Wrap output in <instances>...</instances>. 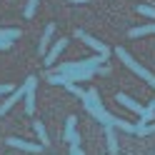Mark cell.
<instances>
[{"instance_id":"cell-17","label":"cell","mask_w":155,"mask_h":155,"mask_svg":"<svg viewBox=\"0 0 155 155\" xmlns=\"http://www.w3.org/2000/svg\"><path fill=\"white\" fill-rule=\"evenodd\" d=\"M133 133H138V135H150V133H155V123H153V125H135Z\"/></svg>"},{"instance_id":"cell-10","label":"cell","mask_w":155,"mask_h":155,"mask_svg":"<svg viewBox=\"0 0 155 155\" xmlns=\"http://www.w3.org/2000/svg\"><path fill=\"white\" fill-rule=\"evenodd\" d=\"M105 138H108V150L113 153V155H118V133H115V128L113 125H105Z\"/></svg>"},{"instance_id":"cell-11","label":"cell","mask_w":155,"mask_h":155,"mask_svg":"<svg viewBox=\"0 0 155 155\" xmlns=\"http://www.w3.org/2000/svg\"><path fill=\"white\" fill-rule=\"evenodd\" d=\"M53 33H55V25H53V23H50V25H45V33H43V38H40V45H38V53H40V55L48 53V45H50Z\"/></svg>"},{"instance_id":"cell-15","label":"cell","mask_w":155,"mask_h":155,"mask_svg":"<svg viewBox=\"0 0 155 155\" xmlns=\"http://www.w3.org/2000/svg\"><path fill=\"white\" fill-rule=\"evenodd\" d=\"M153 118H155V98L148 103V108H145V113L140 115V123H138V125H148Z\"/></svg>"},{"instance_id":"cell-18","label":"cell","mask_w":155,"mask_h":155,"mask_svg":"<svg viewBox=\"0 0 155 155\" xmlns=\"http://www.w3.org/2000/svg\"><path fill=\"white\" fill-rule=\"evenodd\" d=\"M38 3H40V0H28V5H25V18H33V15H35Z\"/></svg>"},{"instance_id":"cell-13","label":"cell","mask_w":155,"mask_h":155,"mask_svg":"<svg viewBox=\"0 0 155 155\" xmlns=\"http://www.w3.org/2000/svg\"><path fill=\"white\" fill-rule=\"evenodd\" d=\"M155 33V23L150 25H140V28H133V30H128V38H143V35H153Z\"/></svg>"},{"instance_id":"cell-2","label":"cell","mask_w":155,"mask_h":155,"mask_svg":"<svg viewBox=\"0 0 155 155\" xmlns=\"http://www.w3.org/2000/svg\"><path fill=\"white\" fill-rule=\"evenodd\" d=\"M115 55H118V58H120V60H123L125 65L130 68V70H133L135 75H140L143 80L150 85V88H155V75H153V73L148 70V68H143V65H140L138 60H135V58H130V53L125 50V48H115Z\"/></svg>"},{"instance_id":"cell-16","label":"cell","mask_w":155,"mask_h":155,"mask_svg":"<svg viewBox=\"0 0 155 155\" xmlns=\"http://www.w3.org/2000/svg\"><path fill=\"white\" fill-rule=\"evenodd\" d=\"M113 128H115V130H123V133H133V130H135V125L128 123V120H123V118H115Z\"/></svg>"},{"instance_id":"cell-23","label":"cell","mask_w":155,"mask_h":155,"mask_svg":"<svg viewBox=\"0 0 155 155\" xmlns=\"http://www.w3.org/2000/svg\"><path fill=\"white\" fill-rule=\"evenodd\" d=\"M10 45H13V43H3V40H0V50H8Z\"/></svg>"},{"instance_id":"cell-22","label":"cell","mask_w":155,"mask_h":155,"mask_svg":"<svg viewBox=\"0 0 155 155\" xmlns=\"http://www.w3.org/2000/svg\"><path fill=\"white\" fill-rule=\"evenodd\" d=\"M5 93H13L10 85H0V95H5Z\"/></svg>"},{"instance_id":"cell-5","label":"cell","mask_w":155,"mask_h":155,"mask_svg":"<svg viewBox=\"0 0 155 155\" xmlns=\"http://www.w3.org/2000/svg\"><path fill=\"white\" fill-rule=\"evenodd\" d=\"M25 93H28V85H23V88L13 90V93H10V98H5V103L0 105V118H3V115H5L8 110H10V108H13V105H15L18 100H20V98H25Z\"/></svg>"},{"instance_id":"cell-19","label":"cell","mask_w":155,"mask_h":155,"mask_svg":"<svg viewBox=\"0 0 155 155\" xmlns=\"http://www.w3.org/2000/svg\"><path fill=\"white\" fill-rule=\"evenodd\" d=\"M50 83H53V85H68L70 80H68L63 73H55V75H50Z\"/></svg>"},{"instance_id":"cell-8","label":"cell","mask_w":155,"mask_h":155,"mask_svg":"<svg viewBox=\"0 0 155 155\" xmlns=\"http://www.w3.org/2000/svg\"><path fill=\"white\" fill-rule=\"evenodd\" d=\"M8 145H10V148L28 150V153H40V150H43V145H38V143H28V140H20V138H8Z\"/></svg>"},{"instance_id":"cell-3","label":"cell","mask_w":155,"mask_h":155,"mask_svg":"<svg viewBox=\"0 0 155 155\" xmlns=\"http://www.w3.org/2000/svg\"><path fill=\"white\" fill-rule=\"evenodd\" d=\"M75 35H78V38H80V40H83L85 45H90V48H93V50H98L100 55H105V58H108V55H110V48H108V45H105L103 40H98V38H93V35H88V33H85V30H78Z\"/></svg>"},{"instance_id":"cell-20","label":"cell","mask_w":155,"mask_h":155,"mask_svg":"<svg viewBox=\"0 0 155 155\" xmlns=\"http://www.w3.org/2000/svg\"><path fill=\"white\" fill-rule=\"evenodd\" d=\"M138 13L145 15V18H155V8H150V5H138Z\"/></svg>"},{"instance_id":"cell-12","label":"cell","mask_w":155,"mask_h":155,"mask_svg":"<svg viewBox=\"0 0 155 155\" xmlns=\"http://www.w3.org/2000/svg\"><path fill=\"white\" fill-rule=\"evenodd\" d=\"M23 33L18 30V28H0V40L3 43H13V40H18Z\"/></svg>"},{"instance_id":"cell-24","label":"cell","mask_w":155,"mask_h":155,"mask_svg":"<svg viewBox=\"0 0 155 155\" xmlns=\"http://www.w3.org/2000/svg\"><path fill=\"white\" fill-rule=\"evenodd\" d=\"M70 3H88V0H70Z\"/></svg>"},{"instance_id":"cell-6","label":"cell","mask_w":155,"mask_h":155,"mask_svg":"<svg viewBox=\"0 0 155 155\" xmlns=\"http://www.w3.org/2000/svg\"><path fill=\"white\" fill-rule=\"evenodd\" d=\"M68 45V38H58V43L50 48V50H48L45 53V65L48 68H50V65H55V60H58V55H60L63 53V48Z\"/></svg>"},{"instance_id":"cell-14","label":"cell","mask_w":155,"mask_h":155,"mask_svg":"<svg viewBox=\"0 0 155 155\" xmlns=\"http://www.w3.org/2000/svg\"><path fill=\"white\" fill-rule=\"evenodd\" d=\"M33 128H35V133H38V138H40V145H43V148H48V145H50V138H48L45 125H43L40 120H35V123H33Z\"/></svg>"},{"instance_id":"cell-9","label":"cell","mask_w":155,"mask_h":155,"mask_svg":"<svg viewBox=\"0 0 155 155\" xmlns=\"http://www.w3.org/2000/svg\"><path fill=\"white\" fill-rule=\"evenodd\" d=\"M115 100H118L120 105H125L128 110H135L138 115H143V113H145V108H143V105H140L138 100H133L130 95H125V93H118V95H115Z\"/></svg>"},{"instance_id":"cell-4","label":"cell","mask_w":155,"mask_h":155,"mask_svg":"<svg viewBox=\"0 0 155 155\" xmlns=\"http://www.w3.org/2000/svg\"><path fill=\"white\" fill-rule=\"evenodd\" d=\"M25 85H28V93H25V113H33L35 110V98H38V78L30 75L25 80Z\"/></svg>"},{"instance_id":"cell-1","label":"cell","mask_w":155,"mask_h":155,"mask_svg":"<svg viewBox=\"0 0 155 155\" xmlns=\"http://www.w3.org/2000/svg\"><path fill=\"white\" fill-rule=\"evenodd\" d=\"M80 100H83V105H85V110H88L98 123H103V125H113V123H115V115H110L108 110L103 108V100H100L98 90H85V95H83Z\"/></svg>"},{"instance_id":"cell-21","label":"cell","mask_w":155,"mask_h":155,"mask_svg":"<svg viewBox=\"0 0 155 155\" xmlns=\"http://www.w3.org/2000/svg\"><path fill=\"white\" fill-rule=\"evenodd\" d=\"M70 155H85V153L80 150V145H70Z\"/></svg>"},{"instance_id":"cell-7","label":"cell","mask_w":155,"mask_h":155,"mask_svg":"<svg viewBox=\"0 0 155 155\" xmlns=\"http://www.w3.org/2000/svg\"><path fill=\"white\" fill-rule=\"evenodd\" d=\"M75 123H78L75 115H68V123H65V140L70 143V145H80V135L75 133Z\"/></svg>"}]
</instances>
